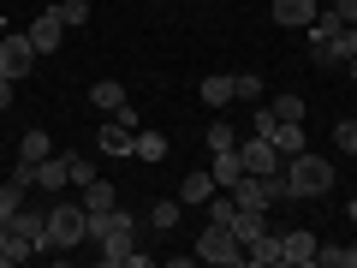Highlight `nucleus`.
I'll return each instance as SVG.
<instances>
[{
  "mask_svg": "<svg viewBox=\"0 0 357 268\" xmlns=\"http://www.w3.org/2000/svg\"><path fill=\"white\" fill-rule=\"evenodd\" d=\"M36 72V48H30V36H13V30H6V36H0V77H30Z\"/></svg>",
  "mask_w": 357,
  "mask_h": 268,
  "instance_id": "obj_5",
  "label": "nucleus"
},
{
  "mask_svg": "<svg viewBox=\"0 0 357 268\" xmlns=\"http://www.w3.org/2000/svg\"><path fill=\"white\" fill-rule=\"evenodd\" d=\"M30 256H36V251H30V244L0 221V268H18V262H30Z\"/></svg>",
  "mask_w": 357,
  "mask_h": 268,
  "instance_id": "obj_19",
  "label": "nucleus"
},
{
  "mask_svg": "<svg viewBox=\"0 0 357 268\" xmlns=\"http://www.w3.org/2000/svg\"><path fill=\"white\" fill-rule=\"evenodd\" d=\"M351 221H357V197H351Z\"/></svg>",
  "mask_w": 357,
  "mask_h": 268,
  "instance_id": "obj_40",
  "label": "nucleus"
},
{
  "mask_svg": "<svg viewBox=\"0 0 357 268\" xmlns=\"http://www.w3.org/2000/svg\"><path fill=\"white\" fill-rule=\"evenodd\" d=\"M131 137H137V131H131L126 119H107V126L96 131V149H102V155H126V161H131Z\"/></svg>",
  "mask_w": 357,
  "mask_h": 268,
  "instance_id": "obj_13",
  "label": "nucleus"
},
{
  "mask_svg": "<svg viewBox=\"0 0 357 268\" xmlns=\"http://www.w3.org/2000/svg\"><path fill=\"white\" fill-rule=\"evenodd\" d=\"M232 96H238V102H262V77H256V72H238V77H232Z\"/></svg>",
  "mask_w": 357,
  "mask_h": 268,
  "instance_id": "obj_32",
  "label": "nucleus"
},
{
  "mask_svg": "<svg viewBox=\"0 0 357 268\" xmlns=\"http://www.w3.org/2000/svg\"><path fill=\"white\" fill-rule=\"evenodd\" d=\"M66 167H72V185H77V191H84L89 179H102V173H96V155H66Z\"/></svg>",
  "mask_w": 357,
  "mask_h": 268,
  "instance_id": "obj_31",
  "label": "nucleus"
},
{
  "mask_svg": "<svg viewBox=\"0 0 357 268\" xmlns=\"http://www.w3.org/2000/svg\"><path fill=\"white\" fill-rule=\"evenodd\" d=\"M215 149H238V137H232V126H208V155Z\"/></svg>",
  "mask_w": 357,
  "mask_h": 268,
  "instance_id": "obj_34",
  "label": "nucleus"
},
{
  "mask_svg": "<svg viewBox=\"0 0 357 268\" xmlns=\"http://www.w3.org/2000/svg\"><path fill=\"white\" fill-rule=\"evenodd\" d=\"M13 89H18L13 77H0V107H13Z\"/></svg>",
  "mask_w": 357,
  "mask_h": 268,
  "instance_id": "obj_38",
  "label": "nucleus"
},
{
  "mask_svg": "<svg viewBox=\"0 0 357 268\" xmlns=\"http://www.w3.org/2000/svg\"><path fill=\"white\" fill-rule=\"evenodd\" d=\"M345 72H351V84H357V54H351V60H345Z\"/></svg>",
  "mask_w": 357,
  "mask_h": 268,
  "instance_id": "obj_39",
  "label": "nucleus"
},
{
  "mask_svg": "<svg viewBox=\"0 0 357 268\" xmlns=\"http://www.w3.org/2000/svg\"><path fill=\"white\" fill-rule=\"evenodd\" d=\"M208 173H215V185H220V191H232V185L244 179V155H238V149H215Z\"/></svg>",
  "mask_w": 357,
  "mask_h": 268,
  "instance_id": "obj_16",
  "label": "nucleus"
},
{
  "mask_svg": "<svg viewBox=\"0 0 357 268\" xmlns=\"http://www.w3.org/2000/svg\"><path fill=\"white\" fill-rule=\"evenodd\" d=\"M96 256H102L107 268H143V262H155L149 251H137V239H107V244H96Z\"/></svg>",
  "mask_w": 357,
  "mask_h": 268,
  "instance_id": "obj_8",
  "label": "nucleus"
},
{
  "mask_svg": "<svg viewBox=\"0 0 357 268\" xmlns=\"http://www.w3.org/2000/svg\"><path fill=\"white\" fill-rule=\"evenodd\" d=\"M66 185H72V167H66V155H42V161H36V191H42V197H60Z\"/></svg>",
  "mask_w": 357,
  "mask_h": 268,
  "instance_id": "obj_10",
  "label": "nucleus"
},
{
  "mask_svg": "<svg viewBox=\"0 0 357 268\" xmlns=\"http://www.w3.org/2000/svg\"><path fill=\"white\" fill-rule=\"evenodd\" d=\"M178 215H185V203H178V197H167V203H155V209H149V227H155V232H173V227H178Z\"/></svg>",
  "mask_w": 357,
  "mask_h": 268,
  "instance_id": "obj_27",
  "label": "nucleus"
},
{
  "mask_svg": "<svg viewBox=\"0 0 357 268\" xmlns=\"http://www.w3.org/2000/svg\"><path fill=\"white\" fill-rule=\"evenodd\" d=\"M328 13H340V24H357V0H328Z\"/></svg>",
  "mask_w": 357,
  "mask_h": 268,
  "instance_id": "obj_37",
  "label": "nucleus"
},
{
  "mask_svg": "<svg viewBox=\"0 0 357 268\" xmlns=\"http://www.w3.org/2000/svg\"><path fill=\"white\" fill-rule=\"evenodd\" d=\"M274 126H280V119H274V107H256V137H274Z\"/></svg>",
  "mask_w": 357,
  "mask_h": 268,
  "instance_id": "obj_36",
  "label": "nucleus"
},
{
  "mask_svg": "<svg viewBox=\"0 0 357 268\" xmlns=\"http://www.w3.org/2000/svg\"><path fill=\"white\" fill-rule=\"evenodd\" d=\"M114 203H119V191L107 185V179H89V185H84V209H89V215H102V209H114Z\"/></svg>",
  "mask_w": 357,
  "mask_h": 268,
  "instance_id": "obj_23",
  "label": "nucleus"
},
{
  "mask_svg": "<svg viewBox=\"0 0 357 268\" xmlns=\"http://www.w3.org/2000/svg\"><path fill=\"white\" fill-rule=\"evenodd\" d=\"M333 143H340L345 155H357V119H340V126H333Z\"/></svg>",
  "mask_w": 357,
  "mask_h": 268,
  "instance_id": "obj_33",
  "label": "nucleus"
},
{
  "mask_svg": "<svg viewBox=\"0 0 357 268\" xmlns=\"http://www.w3.org/2000/svg\"><path fill=\"white\" fill-rule=\"evenodd\" d=\"M30 203V191H24V185H13V179H6V185H0V221H13L18 215V209H24Z\"/></svg>",
  "mask_w": 357,
  "mask_h": 268,
  "instance_id": "obj_28",
  "label": "nucleus"
},
{
  "mask_svg": "<svg viewBox=\"0 0 357 268\" xmlns=\"http://www.w3.org/2000/svg\"><path fill=\"white\" fill-rule=\"evenodd\" d=\"M268 107H274V119H298V126H304V114H310V107H304V96H292V89H286V96H274Z\"/></svg>",
  "mask_w": 357,
  "mask_h": 268,
  "instance_id": "obj_29",
  "label": "nucleus"
},
{
  "mask_svg": "<svg viewBox=\"0 0 357 268\" xmlns=\"http://www.w3.org/2000/svg\"><path fill=\"white\" fill-rule=\"evenodd\" d=\"M13 185H24V191H36V161H24V155H18V167H13Z\"/></svg>",
  "mask_w": 357,
  "mask_h": 268,
  "instance_id": "obj_35",
  "label": "nucleus"
},
{
  "mask_svg": "<svg viewBox=\"0 0 357 268\" xmlns=\"http://www.w3.org/2000/svg\"><path fill=\"white\" fill-rule=\"evenodd\" d=\"M316 268H357V244H321Z\"/></svg>",
  "mask_w": 357,
  "mask_h": 268,
  "instance_id": "obj_25",
  "label": "nucleus"
},
{
  "mask_svg": "<svg viewBox=\"0 0 357 268\" xmlns=\"http://www.w3.org/2000/svg\"><path fill=\"white\" fill-rule=\"evenodd\" d=\"M131 155H137V161H167V137L161 131H137V137H131Z\"/></svg>",
  "mask_w": 357,
  "mask_h": 268,
  "instance_id": "obj_22",
  "label": "nucleus"
},
{
  "mask_svg": "<svg viewBox=\"0 0 357 268\" xmlns=\"http://www.w3.org/2000/svg\"><path fill=\"white\" fill-rule=\"evenodd\" d=\"M197 96H203L208 107H227V102H238V96H232V77H220V72H215V77H203V89H197Z\"/></svg>",
  "mask_w": 357,
  "mask_h": 268,
  "instance_id": "obj_26",
  "label": "nucleus"
},
{
  "mask_svg": "<svg viewBox=\"0 0 357 268\" xmlns=\"http://www.w3.org/2000/svg\"><path fill=\"white\" fill-rule=\"evenodd\" d=\"M220 185H215V173H185V185H178V203H208V197H215Z\"/></svg>",
  "mask_w": 357,
  "mask_h": 268,
  "instance_id": "obj_18",
  "label": "nucleus"
},
{
  "mask_svg": "<svg viewBox=\"0 0 357 268\" xmlns=\"http://www.w3.org/2000/svg\"><path fill=\"white\" fill-rule=\"evenodd\" d=\"M268 232V209H238V215H232V239L238 244H256Z\"/></svg>",
  "mask_w": 357,
  "mask_h": 268,
  "instance_id": "obj_17",
  "label": "nucleus"
},
{
  "mask_svg": "<svg viewBox=\"0 0 357 268\" xmlns=\"http://www.w3.org/2000/svg\"><path fill=\"white\" fill-rule=\"evenodd\" d=\"M89 227V209L84 203H48V244L54 251H77Z\"/></svg>",
  "mask_w": 357,
  "mask_h": 268,
  "instance_id": "obj_2",
  "label": "nucleus"
},
{
  "mask_svg": "<svg viewBox=\"0 0 357 268\" xmlns=\"http://www.w3.org/2000/svg\"><path fill=\"white\" fill-rule=\"evenodd\" d=\"M107 239H137V221L126 215V209H102V215H89V227H84V244H107Z\"/></svg>",
  "mask_w": 357,
  "mask_h": 268,
  "instance_id": "obj_4",
  "label": "nucleus"
},
{
  "mask_svg": "<svg viewBox=\"0 0 357 268\" xmlns=\"http://www.w3.org/2000/svg\"><path fill=\"white\" fill-rule=\"evenodd\" d=\"M238 155H244V173H280V149H274L268 137L238 143Z\"/></svg>",
  "mask_w": 357,
  "mask_h": 268,
  "instance_id": "obj_11",
  "label": "nucleus"
},
{
  "mask_svg": "<svg viewBox=\"0 0 357 268\" xmlns=\"http://www.w3.org/2000/svg\"><path fill=\"white\" fill-rule=\"evenodd\" d=\"M191 251H197V262H215V268H238V262H244V244L232 239V227H215V221L197 232Z\"/></svg>",
  "mask_w": 357,
  "mask_h": 268,
  "instance_id": "obj_3",
  "label": "nucleus"
},
{
  "mask_svg": "<svg viewBox=\"0 0 357 268\" xmlns=\"http://www.w3.org/2000/svg\"><path fill=\"white\" fill-rule=\"evenodd\" d=\"M351 54H357V24H345L340 36H328V42L316 48V60H321V66H345Z\"/></svg>",
  "mask_w": 357,
  "mask_h": 268,
  "instance_id": "obj_14",
  "label": "nucleus"
},
{
  "mask_svg": "<svg viewBox=\"0 0 357 268\" xmlns=\"http://www.w3.org/2000/svg\"><path fill=\"white\" fill-rule=\"evenodd\" d=\"M316 251H321V239H316L310 227L280 232V256H286V268H316Z\"/></svg>",
  "mask_w": 357,
  "mask_h": 268,
  "instance_id": "obj_6",
  "label": "nucleus"
},
{
  "mask_svg": "<svg viewBox=\"0 0 357 268\" xmlns=\"http://www.w3.org/2000/svg\"><path fill=\"white\" fill-rule=\"evenodd\" d=\"M6 227H13V232H18V239H24L36 256H42V251H54V244H48V215H42V209H30V203H24L13 221H6Z\"/></svg>",
  "mask_w": 357,
  "mask_h": 268,
  "instance_id": "obj_7",
  "label": "nucleus"
},
{
  "mask_svg": "<svg viewBox=\"0 0 357 268\" xmlns=\"http://www.w3.org/2000/svg\"><path fill=\"white\" fill-rule=\"evenodd\" d=\"M286 191H292V203H316V197H328L333 191V161L328 155H310V149H298V155H286Z\"/></svg>",
  "mask_w": 357,
  "mask_h": 268,
  "instance_id": "obj_1",
  "label": "nucleus"
},
{
  "mask_svg": "<svg viewBox=\"0 0 357 268\" xmlns=\"http://www.w3.org/2000/svg\"><path fill=\"white\" fill-rule=\"evenodd\" d=\"M316 13H321V0H274V24H286V30H310Z\"/></svg>",
  "mask_w": 357,
  "mask_h": 268,
  "instance_id": "obj_12",
  "label": "nucleus"
},
{
  "mask_svg": "<svg viewBox=\"0 0 357 268\" xmlns=\"http://www.w3.org/2000/svg\"><path fill=\"white\" fill-rule=\"evenodd\" d=\"M89 107H107V114H119V107H126V84H114V77L89 84Z\"/></svg>",
  "mask_w": 357,
  "mask_h": 268,
  "instance_id": "obj_21",
  "label": "nucleus"
},
{
  "mask_svg": "<svg viewBox=\"0 0 357 268\" xmlns=\"http://www.w3.org/2000/svg\"><path fill=\"white\" fill-rule=\"evenodd\" d=\"M244 262H250V268H286V256H280V232H262L256 244H244Z\"/></svg>",
  "mask_w": 357,
  "mask_h": 268,
  "instance_id": "obj_15",
  "label": "nucleus"
},
{
  "mask_svg": "<svg viewBox=\"0 0 357 268\" xmlns=\"http://www.w3.org/2000/svg\"><path fill=\"white\" fill-rule=\"evenodd\" d=\"M54 13H60V24H66V30H84V24H89V0H60Z\"/></svg>",
  "mask_w": 357,
  "mask_h": 268,
  "instance_id": "obj_30",
  "label": "nucleus"
},
{
  "mask_svg": "<svg viewBox=\"0 0 357 268\" xmlns=\"http://www.w3.org/2000/svg\"><path fill=\"white\" fill-rule=\"evenodd\" d=\"M0 36H6V18H0Z\"/></svg>",
  "mask_w": 357,
  "mask_h": 268,
  "instance_id": "obj_41",
  "label": "nucleus"
},
{
  "mask_svg": "<svg viewBox=\"0 0 357 268\" xmlns=\"http://www.w3.org/2000/svg\"><path fill=\"white\" fill-rule=\"evenodd\" d=\"M268 143H274V149H280V155H298V149H310V137H304V126H298V119H280V126H274V137H268Z\"/></svg>",
  "mask_w": 357,
  "mask_h": 268,
  "instance_id": "obj_20",
  "label": "nucleus"
},
{
  "mask_svg": "<svg viewBox=\"0 0 357 268\" xmlns=\"http://www.w3.org/2000/svg\"><path fill=\"white\" fill-rule=\"evenodd\" d=\"M24 36H30V48H36V54H54L66 42V24H60V13L48 6V13H36V24H30Z\"/></svg>",
  "mask_w": 357,
  "mask_h": 268,
  "instance_id": "obj_9",
  "label": "nucleus"
},
{
  "mask_svg": "<svg viewBox=\"0 0 357 268\" xmlns=\"http://www.w3.org/2000/svg\"><path fill=\"white\" fill-rule=\"evenodd\" d=\"M18 155H24V161H42V155H54V137L42 126H30L24 137H18Z\"/></svg>",
  "mask_w": 357,
  "mask_h": 268,
  "instance_id": "obj_24",
  "label": "nucleus"
}]
</instances>
